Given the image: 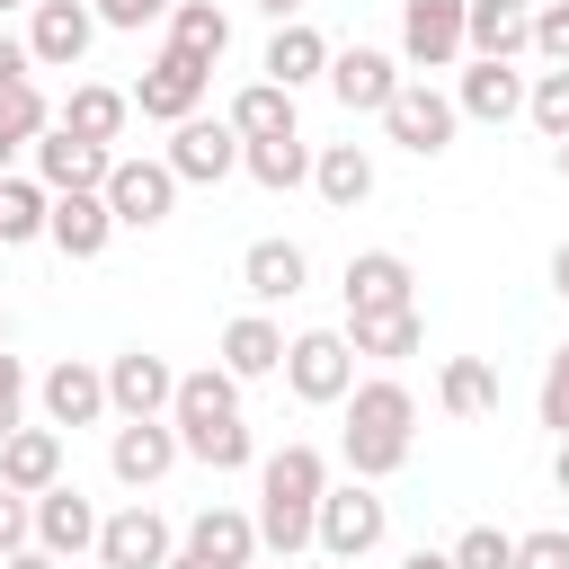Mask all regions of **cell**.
<instances>
[{"mask_svg":"<svg viewBox=\"0 0 569 569\" xmlns=\"http://www.w3.org/2000/svg\"><path fill=\"white\" fill-rule=\"evenodd\" d=\"M0 409H27V365L0 347Z\"/></svg>","mask_w":569,"mask_h":569,"instance_id":"45","label":"cell"},{"mask_svg":"<svg viewBox=\"0 0 569 569\" xmlns=\"http://www.w3.org/2000/svg\"><path fill=\"white\" fill-rule=\"evenodd\" d=\"M249 9H258V18H276V27H293V18H302V0H249Z\"/></svg>","mask_w":569,"mask_h":569,"instance_id":"46","label":"cell"},{"mask_svg":"<svg viewBox=\"0 0 569 569\" xmlns=\"http://www.w3.org/2000/svg\"><path fill=\"white\" fill-rule=\"evenodd\" d=\"M347 347H356V356L400 365V356H418V347H427V320H418V302H409V311H347Z\"/></svg>","mask_w":569,"mask_h":569,"instance_id":"30","label":"cell"},{"mask_svg":"<svg viewBox=\"0 0 569 569\" xmlns=\"http://www.w3.org/2000/svg\"><path fill=\"white\" fill-rule=\"evenodd\" d=\"M9 9H36V0H0V18H9Z\"/></svg>","mask_w":569,"mask_h":569,"instance_id":"54","label":"cell"},{"mask_svg":"<svg viewBox=\"0 0 569 569\" xmlns=\"http://www.w3.org/2000/svg\"><path fill=\"white\" fill-rule=\"evenodd\" d=\"M107 400H116V418H169L178 365L151 356V347H124V356H107Z\"/></svg>","mask_w":569,"mask_h":569,"instance_id":"17","label":"cell"},{"mask_svg":"<svg viewBox=\"0 0 569 569\" xmlns=\"http://www.w3.org/2000/svg\"><path fill=\"white\" fill-rule=\"evenodd\" d=\"M0 133H9L18 151H27L36 133H53V98H44L36 80H9V89H0Z\"/></svg>","mask_w":569,"mask_h":569,"instance_id":"36","label":"cell"},{"mask_svg":"<svg viewBox=\"0 0 569 569\" xmlns=\"http://www.w3.org/2000/svg\"><path fill=\"white\" fill-rule=\"evenodd\" d=\"M53 124H62V133H80V142H98V151H116V142H124V124H133V89L71 80V98L53 107Z\"/></svg>","mask_w":569,"mask_h":569,"instance_id":"22","label":"cell"},{"mask_svg":"<svg viewBox=\"0 0 569 569\" xmlns=\"http://www.w3.org/2000/svg\"><path fill=\"white\" fill-rule=\"evenodd\" d=\"M36 542V498H18V489H0V560H18Z\"/></svg>","mask_w":569,"mask_h":569,"instance_id":"42","label":"cell"},{"mask_svg":"<svg viewBox=\"0 0 569 569\" xmlns=\"http://www.w3.org/2000/svg\"><path fill=\"white\" fill-rule=\"evenodd\" d=\"M551 480H560V498H569V436H560V453H551Z\"/></svg>","mask_w":569,"mask_h":569,"instance_id":"50","label":"cell"},{"mask_svg":"<svg viewBox=\"0 0 569 569\" xmlns=\"http://www.w3.org/2000/svg\"><path fill=\"white\" fill-rule=\"evenodd\" d=\"M400 569H453V551H427V542H418V551H409Z\"/></svg>","mask_w":569,"mask_h":569,"instance_id":"47","label":"cell"},{"mask_svg":"<svg viewBox=\"0 0 569 569\" xmlns=\"http://www.w3.org/2000/svg\"><path fill=\"white\" fill-rule=\"evenodd\" d=\"M178 462H187V445H178L169 418H116V427H107V471H116V489H160Z\"/></svg>","mask_w":569,"mask_h":569,"instance_id":"9","label":"cell"},{"mask_svg":"<svg viewBox=\"0 0 569 569\" xmlns=\"http://www.w3.org/2000/svg\"><path fill=\"white\" fill-rule=\"evenodd\" d=\"M453 133H462V107H453V89H436V80H400V98L382 107V142L391 151H409V160H445L453 151Z\"/></svg>","mask_w":569,"mask_h":569,"instance_id":"5","label":"cell"},{"mask_svg":"<svg viewBox=\"0 0 569 569\" xmlns=\"http://www.w3.org/2000/svg\"><path fill=\"white\" fill-rule=\"evenodd\" d=\"M382 533H391V498H382L373 480H329L311 551H320V560H338V569H356V560H373V551H382Z\"/></svg>","mask_w":569,"mask_h":569,"instance_id":"4","label":"cell"},{"mask_svg":"<svg viewBox=\"0 0 569 569\" xmlns=\"http://www.w3.org/2000/svg\"><path fill=\"white\" fill-rule=\"evenodd\" d=\"M329 36L311 27V18H293V27H276L267 36V53H258V80H276V89H311V80H329Z\"/></svg>","mask_w":569,"mask_h":569,"instance_id":"23","label":"cell"},{"mask_svg":"<svg viewBox=\"0 0 569 569\" xmlns=\"http://www.w3.org/2000/svg\"><path fill=\"white\" fill-rule=\"evenodd\" d=\"M284 347H293V338H284L267 311H240V320L222 329V356H213V365H222L231 382H267V373H284Z\"/></svg>","mask_w":569,"mask_h":569,"instance_id":"24","label":"cell"},{"mask_svg":"<svg viewBox=\"0 0 569 569\" xmlns=\"http://www.w3.org/2000/svg\"><path fill=\"white\" fill-rule=\"evenodd\" d=\"M400 62L427 71H462L471 62V0H400Z\"/></svg>","mask_w":569,"mask_h":569,"instance_id":"6","label":"cell"},{"mask_svg":"<svg viewBox=\"0 0 569 569\" xmlns=\"http://www.w3.org/2000/svg\"><path fill=\"white\" fill-rule=\"evenodd\" d=\"M0 347H9V311H0Z\"/></svg>","mask_w":569,"mask_h":569,"instance_id":"55","label":"cell"},{"mask_svg":"<svg viewBox=\"0 0 569 569\" xmlns=\"http://www.w3.org/2000/svg\"><path fill=\"white\" fill-rule=\"evenodd\" d=\"M169 569H213V560H204V551H187V542H178V560H169Z\"/></svg>","mask_w":569,"mask_h":569,"instance_id":"51","label":"cell"},{"mask_svg":"<svg viewBox=\"0 0 569 569\" xmlns=\"http://www.w3.org/2000/svg\"><path fill=\"white\" fill-rule=\"evenodd\" d=\"M231 133H240V142H284V133H302V124H293V89L249 80V89L231 98Z\"/></svg>","mask_w":569,"mask_h":569,"instance_id":"32","label":"cell"},{"mask_svg":"<svg viewBox=\"0 0 569 569\" xmlns=\"http://www.w3.org/2000/svg\"><path fill=\"white\" fill-rule=\"evenodd\" d=\"M53 480H62V427H18V436L0 445V489L44 498Z\"/></svg>","mask_w":569,"mask_h":569,"instance_id":"25","label":"cell"},{"mask_svg":"<svg viewBox=\"0 0 569 569\" xmlns=\"http://www.w3.org/2000/svg\"><path fill=\"white\" fill-rule=\"evenodd\" d=\"M9 160H18V142H9V133H0V178H9Z\"/></svg>","mask_w":569,"mask_h":569,"instance_id":"52","label":"cell"},{"mask_svg":"<svg viewBox=\"0 0 569 569\" xmlns=\"http://www.w3.org/2000/svg\"><path fill=\"white\" fill-rule=\"evenodd\" d=\"M0 569H62V560H53V551H36V542H27V551H18V560H0Z\"/></svg>","mask_w":569,"mask_h":569,"instance_id":"48","label":"cell"},{"mask_svg":"<svg viewBox=\"0 0 569 569\" xmlns=\"http://www.w3.org/2000/svg\"><path fill=\"white\" fill-rule=\"evenodd\" d=\"M418 445V391L400 373H365L347 391V427H338V453H347V480H391Z\"/></svg>","mask_w":569,"mask_h":569,"instance_id":"2","label":"cell"},{"mask_svg":"<svg viewBox=\"0 0 569 569\" xmlns=\"http://www.w3.org/2000/svg\"><path fill=\"white\" fill-rule=\"evenodd\" d=\"M178 560V533L151 498H124L107 525H98V569H169Z\"/></svg>","mask_w":569,"mask_h":569,"instance_id":"10","label":"cell"},{"mask_svg":"<svg viewBox=\"0 0 569 569\" xmlns=\"http://www.w3.org/2000/svg\"><path fill=\"white\" fill-rule=\"evenodd\" d=\"M533 53V0H471V62Z\"/></svg>","mask_w":569,"mask_h":569,"instance_id":"28","label":"cell"},{"mask_svg":"<svg viewBox=\"0 0 569 569\" xmlns=\"http://www.w3.org/2000/svg\"><path fill=\"white\" fill-rule=\"evenodd\" d=\"M178 542L204 551L213 569H249V560H258V516H249V507H196V525H187Z\"/></svg>","mask_w":569,"mask_h":569,"instance_id":"26","label":"cell"},{"mask_svg":"<svg viewBox=\"0 0 569 569\" xmlns=\"http://www.w3.org/2000/svg\"><path fill=\"white\" fill-rule=\"evenodd\" d=\"M98 507H89V489L80 480H53L44 498H36V551H53V560H80V551H98Z\"/></svg>","mask_w":569,"mask_h":569,"instance_id":"19","label":"cell"},{"mask_svg":"<svg viewBox=\"0 0 569 569\" xmlns=\"http://www.w3.org/2000/svg\"><path fill=\"white\" fill-rule=\"evenodd\" d=\"M9 80H36V62H27V36L0 27V89H9Z\"/></svg>","mask_w":569,"mask_h":569,"instance_id":"44","label":"cell"},{"mask_svg":"<svg viewBox=\"0 0 569 569\" xmlns=\"http://www.w3.org/2000/svg\"><path fill=\"white\" fill-rule=\"evenodd\" d=\"M311 187H320V204L356 213V204L373 196V151H365V142H320V151H311Z\"/></svg>","mask_w":569,"mask_h":569,"instance_id":"29","label":"cell"},{"mask_svg":"<svg viewBox=\"0 0 569 569\" xmlns=\"http://www.w3.org/2000/svg\"><path fill=\"white\" fill-rule=\"evenodd\" d=\"M525 124H533L542 142H569V71H533V89H525Z\"/></svg>","mask_w":569,"mask_h":569,"instance_id":"37","label":"cell"},{"mask_svg":"<svg viewBox=\"0 0 569 569\" xmlns=\"http://www.w3.org/2000/svg\"><path fill=\"white\" fill-rule=\"evenodd\" d=\"M551 169H560V187H569V142H560V151H551Z\"/></svg>","mask_w":569,"mask_h":569,"instance_id":"53","label":"cell"},{"mask_svg":"<svg viewBox=\"0 0 569 569\" xmlns=\"http://www.w3.org/2000/svg\"><path fill=\"white\" fill-rule=\"evenodd\" d=\"M53 231V187L44 178H0V249H27V240H44Z\"/></svg>","mask_w":569,"mask_h":569,"instance_id":"31","label":"cell"},{"mask_svg":"<svg viewBox=\"0 0 569 569\" xmlns=\"http://www.w3.org/2000/svg\"><path fill=\"white\" fill-rule=\"evenodd\" d=\"M436 400H445L453 418H498V365H489V356H445Z\"/></svg>","mask_w":569,"mask_h":569,"instance_id":"33","label":"cell"},{"mask_svg":"<svg viewBox=\"0 0 569 569\" xmlns=\"http://www.w3.org/2000/svg\"><path fill=\"white\" fill-rule=\"evenodd\" d=\"M453 569H516V533L507 525H462L453 533Z\"/></svg>","mask_w":569,"mask_h":569,"instance_id":"38","label":"cell"},{"mask_svg":"<svg viewBox=\"0 0 569 569\" xmlns=\"http://www.w3.org/2000/svg\"><path fill=\"white\" fill-rule=\"evenodd\" d=\"M27 160H36L27 178H44L53 196H107V178H116V151H98V142H80V133H62V124L36 133Z\"/></svg>","mask_w":569,"mask_h":569,"instance_id":"15","label":"cell"},{"mask_svg":"<svg viewBox=\"0 0 569 569\" xmlns=\"http://www.w3.org/2000/svg\"><path fill=\"white\" fill-rule=\"evenodd\" d=\"M71 267H89V258H107V240H116V213H107V196H53V231H44Z\"/></svg>","mask_w":569,"mask_h":569,"instance_id":"27","label":"cell"},{"mask_svg":"<svg viewBox=\"0 0 569 569\" xmlns=\"http://www.w3.org/2000/svg\"><path fill=\"white\" fill-rule=\"evenodd\" d=\"M533 418H542L551 436H569V338L542 356V382H533Z\"/></svg>","mask_w":569,"mask_h":569,"instance_id":"39","label":"cell"},{"mask_svg":"<svg viewBox=\"0 0 569 569\" xmlns=\"http://www.w3.org/2000/svg\"><path fill=\"white\" fill-rule=\"evenodd\" d=\"M551 293H560V302H569V240H560V249H551Z\"/></svg>","mask_w":569,"mask_h":569,"instance_id":"49","label":"cell"},{"mask_svg":"<svg viewBox=\"0 0 569 569\" xmlns=\"http://www.w3.org/2000/svg\"><path fill=\"white\" fill-rule=\"evenodd\" d=\"M533 53L551 71H569V0H533Z\"/></svg>","mask_w":569,"mask_h":569,"instance_id":"40","label":"cell"},{"mask_svg":"<svg viewBox=\"0 0 569 569\" xmlns=\"http://www.w3.org/2000/svg\"><path fill=\"white\" fill-rule=\"evenodd\" d=\"M320 498H329V453L320 445H302V436H284L276 453H258V551H276V560H302L311 551V533H320Z\"/></svg>","mask_w":569,"mask_h":569,"instance_id":"1","label":"cell"},{"mask_svg":"<svg viewBox=\"0 0 569 569\" xmlns=\"http://www.w3.org/2000/svg\"><path fill=\"white\" fill-rule=\"evenodd\" d=\"M89 9H98V27H116V36H142V27H169L178 0H89Z\"/></svg>","mask_w":569,"mask_h":569,"instance_id":"41","label":"cell"},{"mask_svg":"<svg viewBox=\"0 0 569 569\" xmlns=\"http://www.w3.org/2000/svg\"><path fill=\"white\" fill-rule=\"evenodd\" d=\"M204 89H213V71H204L196 53H178V44H160V53L142 62V80H133V116L187 124V116H204Z\"/></svg>","mask_w":569,"mask_h":569,"instance_id":"8","label":"cell"},{"mask_svg":"<svg viewBox=\"0 0 569 569\" xmlns=\"http://www.w3.org/2000/svg\"><path fill=\"white\" fill-rule=\"evenodd\" d=\"M240 284H249V311H276V302H293V293L311 284V258H302V240H284V231L249 240V249H240Z\"/></svg>","mask_w":569,"mask_h":569,"instance_id":"18","label":"cell"},{"mask_svg":"<svg viewBox=\"0 0 569 569\" xmlns=\"http://www.w3.org/2000/svg\"><path fill=\"white\" fill-rule=\"evenodd\" d=\"M169 44L196 53V62L213 71V62L231 53V9H213V0H178V9H169Z\"/></svg>","mask_w":569,"mask_h":569,"instance_id":"34","label":"cell"},{"mask_svg":"<svg viewBox=\"0 0 569 569\" xmlns=\"http://www.w3.org/2000/svg\"><path fill=\"white\" fill-rule=\"evenodd\" d=\"M169 427H178L187 462H204V471H249V462H258V436H249V418H240V382H231L222 365L178 373Z\"/></svg>","mask_w":569,"mask_h":569,"instance_id":"3","label":"cell"},{"mask_svg":"<svg viewBox=\"0 0 569 569\" xmlns=\"http://www.w3.org/2000/svg\"><path fill=\"white\" fill-rule=\"evenodd\" d=\"M338 293H347V311H409L418 302V276H409L400 249H356L347 276H338Z\"/></svg>","mask_w":569,"mask_h":569,"instance_id":"20","label":"cell"},{"mask_svg":"<svg viewBox=\"0 0 569 569\" xmlns=\"http://www.w3.org/2000/svg\"><path fill=\"white\" fill-rule=\"evenodd\" d=\"M525 71L516 62H462V80H453V107H462V124H516L525 116Z\"/></svg>","mask_w":569,"mask_h":569,"instance_id":"21","label":"cell"},{"mask_svg":"<svg viewBox=\"0 0 569 569\" xmlns=\"http://www.w3.org/2000/svg\"><path fill=\"white\" fill-rule=\"evenodd\" d=\"M329 569H338V560H329Z\"/></svg>","mask_w":569,"mask_h":569,"instance_id":"56","label":"cell"},{"mask_svg":"<svg viewBox=\"0 0 569 569\" xmlns=\"http://www.w3.org/2000/svg\"><path fill=\"white\" fill-rule=\"evenodd\" d=\"M240 133H231V116H187V124H169V169H178V187H222L231 169H240Z\"/></svg>","mask_w":569,"mask_h":569,"instance_id":"12","label":"cell"},{"mask_svg":"<svg viewBox=\"0 0 569 569\" xmlns=\"http://www.w3.org/2000/svg\"><path fill=\"white\" fill-rule=\"evenodd\" d=\"M400 53H382V44H338L329 53V98L347 107V116H382L391 98H400Z\"/></svg>","mask_w":569,"mask_h":569,"instance_id":"14","label":"cell"},{"mask_svg":"<svg viewBox=\"0 0 569 569\" xmlns=\"http://www.w3.org/2000/svg\"><path fill=\"white\" fill-rule=\"evenodd\" d=\"M36 400H44V427H98V418H116V400H107V365H89V356L44 365V373H36Z\"/></svg>","mask_w":569,"mask_h":569,"instance_id":"16","label":"cell"},{"mask_svg":"<svg viewBox=\"0 0 569 569\" xmlns=\"http://www.w3.org/2000/svg\"><path fill=\"white\" fill-rule=\"evenodd\" d=\"M516 569H569V533H560V525L516 533Z\"/></svg>","mask_w":569,"mask_h":569,"instance_id":"43","label":"cell"},{"mask_svg":"<svg viewBox=\"0 0 569 569\" xmlns=\"http://www.w3.org/2000/svg\"><path fill=\"white\" fill-rule=\"evenodd\" d=\"M284 391H293L302 409H347V391H356V347H347V329H302V338L284 347Z\"/></svg>","mask_w":569,"mask_h":569,"instance_id":"7","label":"cell"},{"mask_svg":"<svg viewBox=\"0 0 569 569\" xmlns=\"http://www.w3.org/2000/svg\"><path fill=\"white\" fill-rule=\"evenodd\" d=\"M98 44V9L89 0H36L27 9V62L36 71H80Z\"/></svg>","mask_w":569,"mask_h":569,"instance_id":"11","label":"cell"},{"mask_svg":"<svg viewBox=\"0 0 569 569\" xmlns=\"http://www.w3.org/2000/svg\"><path fill=\"white\" fill-rule=\"evenodd\" d=\"M240 169H249L267 196H293V187H311V142H302V133H284V142H249Z\"/></svg>","mask_w":569,"mask_h":569,"instance_id":"35","label":"cell"},{"mask_svg":"<svg viewBox=\"0 0 569 569\" xmlns=\"http://www.w3.org/2000/svg\"><path fill=\"white\" fill-rule=\"evenodd\" d=\"M107 213H116V231H160V222L178 213V169H169V160H124V151H116Z\"/></svg>","mask_w":569,"mask_h":569,"instance_id":"13","label":"cell"}]
</instances>
